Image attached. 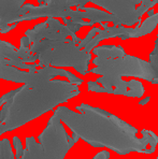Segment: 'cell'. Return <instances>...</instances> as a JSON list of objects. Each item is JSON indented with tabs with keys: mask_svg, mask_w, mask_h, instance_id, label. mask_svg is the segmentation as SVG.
I'll list each match as a JSON object with an SVG mask.
<instances>
[{
	"mask_svg": "<svg viewBox=\"0 0 158 159\" xmlns=\"http://www.w3.org/2000/svg\"><path fill=\"white\" fill-rule=\"evenodd\" d=\"M109 158H110V153L108 151H102L94 157V159H109Z\"/></svg>",
	"mask_w": 158,
	"mask_h": 159,
	"instance_id": "30bf717a",
	"label": "cell"
},
{
	"mask_svg": "<svg viewBox=\"0 0 158 159\" xmlns=\"http://www.w3.org/2000/svg\"><path fill=\"white\" fill-rule=\"evenodd\" d=\"M75 142L65 130L59 116L54 113L39 137V142L34 137L27 138L26 148L17 159H64ZM0 159H14L8 139L0 141Z\"/></svg>",
	"mask_w": 158,
	"mask_h": 159,
	"instance_id": "277c9868",
	"label": "cell"
},
{
	"mask_svg": "<svg viewBox=\"0 0 158 159\" xmlns=\"http://www.w3.org/2000/svg\"><path fill=\"white\" fill-rule=\"evenodd\" d=\"M3 132H6V130H4V125L2 123H0V135Z\"/></svg>",
	"mask_w": 158,
	"mask_h": 159,
	"instance_id": "7c38bea8",
	"label": "cell"
},
{
	"mask_svg": "<svg viewBox=\"0 0 158 159\" xmlns=\"http://www.w3.org/2000/svg\"><path fill=\"white\" fill-rule=\"evenodd\" d=\"M97 57L93 60L96 68L89 72L102 75L96 82H88V89L96 93L124 95L127 97L141 98L144 86L137 80L123 81L122 76H134L153 82L150 62L127 55L120 45H102L94 50Z\"/></svg>",
	"mask_w": 158,
	"mask_h": 159,
	"instance_id": "7a4b0ae2",
	"label": "cell"
},
{
	"mask_svg": "<svg viewBox=\"0 0 158 159\" xmlns=\"http://www.w3.org/2000/svg\"><path fill=\"white\" fill-rule=\"evenodd\" d=\"M152 2H153V6H155L156 3H158V0H152Z\"/></svg>",
	"mask_w": 158,
	"mask_h": 159,
	"instance_id": "5bb4252c",
	"label": "cell"
},
{
	"mask_svg": "<svg viewBox=\"0 0 158 159\" xmlns=\"http://www.w3.org/2000/svg\"><path fill=\"white\" fill-rule=\"evenodd\" d=\"M158 24V12L152 16H148L142 24H138V26L133 28L130 38H140L147 34H151L156 28Z\"/></svg>",
	"mask_w": 158,
	"mask_h": 159,
	"instance_id": "52a82bcc",
	"label": "cell"
},
{
	"mask_svg": "<svg viewBox=\"0 0 158 159\" xmlns=\"http://www.w3.org/2000/svg\"><path fill=\"white\" fill-rule=\"evenodd\" d=\"M81 113L59 107L55 113L74 134L94 147H106L120 155L131 152L153 154L158 144V137L151 130H142V139L137 138L138 129L117 116L99 107L81 104Z\"/></svg>",
	"mask_w": 158,
	"mask_h": 159,
	"instance_id": "6da1fadb",
	"label": "cell"
},
{
	"mask_svg": "<svg viewBox=\"0 0 158 159\" xmlns=\"http://www.w3.org/2000/svg\"><path fill=\"white\" fill-rule=\"evenodd\" d=\"M148 62H150V66H151L153 81H154V80H158V34H157L156 41H155L154 50L150 54V61Z\"/></svg>",
	"mask_w": 158,
	"mask_h": 159,
	"instance_id": "ba28073f",
	"label": "cell"
},
{
	"mask_svg": "<svg viewBox=\"0 0 158 159\" xmlns=\"http://www.w3.org/2000/svg\"><path fill=\"white\" fill-rule=\"evenodd\" d=\"M101 26L103 27V30H101L100 32L97 34V36L95 37L84 48V51L86 53H89L92 50H94L98 43L104 39H110V38H115L118 37L122 40H127L130 39L131 32L133 31V28L131 27H124V26H113L109 27L108 23H101Z\"/></svg>",
	"mask_w": 158,
	"mask_h": 159,
	"instance_id": "8992f818",
	"label": "cell"
},
{
	"mask_svg": "<svg viewBox=\"0 0 158 159\" xmlns=\"http://www.w3.org/2000/svg\"><path fill=\"white\" fill-rule=\"evenodd\" d=\"M14 146H15V151H16V158H20V156L24 153V149H23L22 142L20 141L18 138H14Z\"/></svg>",
	"mask_w": 158,
	"mask_h": 159,
	"instance_id": "9c48e42d",
	"label": "cell"
},
{
	"mask_svg": "<svg viewBox=\"0 0 158 159\" xmlns=\"http://www.w3.org/2000/svg\"><path fill=\"white\" fill-rule=\"evenodd\" d=\"M147 14H148V16H152V15H154V10H153V9H151V10L147 12Z\"/></svg>",
	"mask_w": 158,
	"mask_h": 159,
	"instance_id": "4fadbf2b",
	"label": "cell"
},
{
	"mask_svg": "<svg viewBox=\"0 0 158 159\" xmlns=\"http://www.w3.org/2000/svg\"><path fill=\"white\" fill-rule=\"evenodd\" d=\"M157 159H158V156H157Z\"/></svg>",
	"mask_w": 158,
	"mask_h": 159,
	"instance_id": "9a60e30c",
	"label": "cell"
},
{
	"mask_svg": "<svg viewBox=\"0 0 158 159\" xmlns=\"http://www.w3.org/2000/svg\"><path fill=\"white\" fill-rule=\"evenodd\" d=\"M94 4L110 11L114 15V26H133L141 24V14L137 6L142 0H90Z\"/></svg>",
	"mask_w": 158,
	"mask_h": 159,
	"instance_id": "5b68a950",
	"label": "cell"
},
{
	"mask_svg": "<svg viewBox=\"0 0 158 159\" xmlns=\"http://www.w3.org/2000/svg\"><path fill=\"white\" fill-rule=\"evenodd\" d=\"M150 99H151V97H146V98H144L143 100H140V101H139V104H141V106H144V104H146L148 101H150Z\"/></svg>",
	"mask_w": 158,
	"mask_h": 159,
	"instance_id": "8fae6325",
	"label": "cell"
},
{
	"mask_svg": "<svg viewBox=\"0 0 158 159\" xmlns=\"http://www.w3.org/2000/svg\"><path fill=\"white\" fill-rule=\"evenodd\" d=\"M27 87L25 85L16 89L14 96L3 104V109L0 111V123L4 125L6 131L25 125L80 93L78 85L60 80L45 82L38 88L30 90H27Z\"/></svg>",
	"mask_w": 158,
	"mask_h": 159,
	"instance_id": "3957f363",
	"label": "cell"
}]
</instances>
